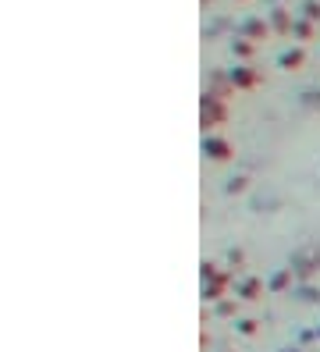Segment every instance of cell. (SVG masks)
<instances>
[]
</instances>
